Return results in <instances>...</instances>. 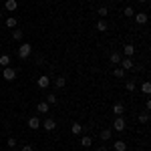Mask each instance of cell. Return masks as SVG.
<instances>
[{
    "mask_svg": "<svg viewBox=\"0 0 151 151\" xmlns=\"http://www.w3.org/2000/svg\"><path fill=\"white\" fill-rule=\"evenodd\" d=\"M22 36H24V32L20 28H14V30H12V38H14V40H22Z\"/></svg>",
    "mask_w": 151,
    "mask_h": 151,
    "instance_id": "cell-21",
    "label": "cell"
},
{
    "mask_svg": "<svg viewBox=\"0 0 151 151\" xmlns=\"http://www.w3.org/2000/svg\"><path fill=\"white\" fill-rule=\"evenodd\" d=\"M36 85H38L42 91H45V89H48V85H50V79L42 75V77H38V79H36Z\"/></svg>",
    "mask_w": 151,
    "mask_h": 151,
    "instance_id": "cell-7",
    "label": "cell"
},
{
    "mask_svg": "<svg viewBox=\"0 0 151 151\" xmlns=\"http://www.w3.org/2000/svg\"><path fill=\"white\" fill-rule=\"evenodd\" d=\"M97 151H107V147H105V145H101V147H99Z\"/></svg>",
    "mask_w": 151,
    "mask_h": 151,
    "instance_id": "cell-33",
    "label": "cell"
},
{
    "mask_svg": "<svg viewBox=\"0 0 151 151\" xmlns=\"http://www.w3.org/2000/svg\"><path fill=\"white\" fill-rule=\"evenodd\" d=\"M125 89H127L129 93H133V91L137 89V83H135V81H127V83H125Z\"/></svg>",
    "mask_w": 151,
    "mask_h": 151,
    "instance_id": "cell-24",
    "label": "cell"
},
{
    "mask_svg": "<svg viewBox=\"0 0 151 151\" xmlns=\"http://www.w3.org/2000/svg\"><path fill=\"white\" fill-rule=\"evenodd\" d=\"M141 91H143L145 95H149V93H151V83H149V81H145L143 85H141Z\"/></svg>",
    "mask_w": 151,
    "mask_h": 151,
    "instance_id": "cell-25",
    "label": "cell"
},
{
    "mask_svg": "<svg viewBox=\"0 0 151 151\" xmlns=\"http://www.w3.org/2000/svg\"><path fill=\"white\" fill-rule=\"evenodd\" d=\"M111 135H113V129H109V127L101 131V139H103V141H109V139H111Z\"/></svg>",
    "mask_w": 151,
    "mask_h": 151,
    "instance_id": "cell-16",
    "label": "cell"
},
{
    "mask_svg": "<svg viewBox=\"0 0 151 151\" xmlns=\"http://www.w3.org/2000/svg\"><path fill=\"white\" fill-rule=\"evenodd\" d=\"M47 103H48V105H57V103H58V97H57L55 93H48V95H47Z\"/></svg>",
    "mask_w": 151,
    "mask_h": 151,
    "instance_id": "cell-20",
    "label": "cell"
},
{
    "mask_svg": "<svg viewBox=\"0 0 151 151\" xmlns=\"http://www.w3.org/2000/svg\"><path fill=\"white\" fill-rule=\"evenodd\" d=\"M32 55V45H28V42H24V45H20L18 47V58H28Z\"/></svg>",
    "mask_w": 151,
    "mask_h": 151,
    "instance_id": "cell-1",
    "label": "cell"
},
{
    "mask_svg": "<svg viewBox=\"0 0 151 151\" xmlns=\"http://www.w3.org/2000/svg\"><path fill=\"white\" fill-rule=\"evenodd\" d=\"M70 133H73V135H81L83 133V125L81 123H73V125H70Z\"/></svg>",
    "mask_w": 151,
    "mask_h": 151,
    "instance_id": "cell-14",
    "label": "cell"
},
{
    "mask_svg": "<svg viewBox=\"0 0 151 151\" xmlns=\"http://www.w3.org/2000/svg\"><path fill=\"white\" fill-rule=\"evenodd\" d=\"M139 2H149V0H139Z\"/></svg>",
    "mask_w": 151,
    "mask_h": 151,
    "instance_id": "cell-34",
    "label": "cell"
},
{
    "mask_svg": "<svg viewBox=\"0 0 151 151\" xmlns=\"http://www.w3.org/2000/svg\"><path fill=\"white\" fill-rule=\"evenodd\" d=\"M20 151H35V147H32V145H28V143H26V145H22V149Z\"/></svg>",
    "mask_w": 151,
    "mask_h": 151,
    "instance_id": "cell-31",
    "label": "cell"
},
{
    "mask_svg": "<svg viewBox=\"0 0 151 151\" xmlns=\"http://www.w3.org/2000/svg\"><path fill=\"white\" fill-rule=\"evenodd\" d=\"M91 2H95V0H91Z\"/></svg>",
    "mask_w": 151,
    "mask_h": 151,
    "instance_id": "cell-37",
    "label": "cell"
},
{
    "mask_svg": "<svg viewBox=\"0 0 151 151\" xmlns=\"http://www.w3.org/2000/svg\"><path fill=\"white\" fill-rule=\"evenodd\" d=\"M91 143H93L91 135H83V137H81V145H83V147H91Z\"/></svg>",
    "mask_w": 151,
    "mask_h": 151,
    "instance_id": "cell-18",
    "label": "cell"
},
{
    "mask_svg": "<svg viewBox=\"0 0 151 151\" xmlns=\"http://www.w3.org/2000/svg\"><path fill=\"white\" fill-rule=\"evenodd\" d=\"M26 125H28V129H32V131H36V129L40 127V119H38V117H30Z\"/></svg>",
    "mask_w": 151,
    "mask_h": 151,
    "instance_id": "cell-8",
    "label": "cell"
},
{
    "mask_svg": "<svg viewBox=\"0 0 151 151\" xmlns=\"http://www.w3.org/2000/svg\"><path fill=\"white\" fill-rule=\"evenodd\" d=\"M109 63H111V65H119V63H121V52H111V55H109Z\"/></svg>",
    "mask_w": 151,
    "mask_h": 151,
    "instance_id": "cell-12",
    "label": "cell"
},
{
    "mask_svg": "<svg viewBox=\"0 0 151 151\" xmlns=\"http://www.w3.org/2000/svg\"><path fill=\"white\" fill-rule=\"evenodd\" d=\"M123 55H125L127 58H131L133 55H135V47H133V45H125V47H123Z\"/></svg>",
    "mask_w": 151,
    "mask_h": 151,
    "instance_id": "cell-13",
    "label": "cell"
},
{
    "mask_svg": "<svg viewBox=\"0 0 151 151\" xmlns=\"http://www.w3.org/2000/svg\"><path fill=\"white\" fill-rule=\"evenodd\" d=\"M4 8L8 12H14L18 8V2H16V0H6V2H4Z\"/></svg>",
    "mask_w": 151,
    "mask_h": 151,
    "instance_id": "cell-10",
    "label": "cell"
},
{
    "mask_svg": "<svg viewBox=\"0 0 151 151\" xmlns=\"http://www.w3.org/2000/svg\"><path fill=\"white\" fill-rule=\"evenodd\" d=\"M113 75H115L117 79H123V77H125V70H123V69H115V70H113Z\"/></svg>",
    "mask_w": 151,
    "mask_h": 151,
    "instance_id": "cell-28",
    "label": "cell"
},
{
    "mask_svg": "<svg viewBox=\"0 0 151 151\" xmlns=\"http://www.w3.org/2000/svg\"><path fill=\"white\" fill-rule=\"evenodd\" d=\"M147 121H149V113L145 111V113H141V115H139V123H143V125H145Z\"/></svg>",
    "mask_w": 151,
    "mask_h": 151,
    "instance_id": "cell-26",
    "label": "cell"
},
{
    "mask_svg": "<svg viewBox=\"0 0 151 151\" xmlns=\"http://www.w3.org/2000/svg\"><path fill=\"white\" fill-rule=\"evenodd\" d=\"M2 77L6 79V81L10 83L16 79V69H12V67H4V73H2Z\"/></svg>",
    "mask_w": 151,
    "mask_h": 151,
    "instance_id": "cell-3",
    "label": "cell"
},
{
    "mask_svg": "<svg viewBox=\"0 0 151 151\" xmlns=\"http://www.w3.org/2000/svg\"><path fill=\"white\" fill-rule=\"evenodd\" d=\"M0 20H2V12H0Z\"/></svg>",
    "mask_w": 151,
    "mask_h": 151,
    "instance_id": "cell-35",
    "label": "cell"
},
{
    "mask_svg": "<svg viewBox=\"0 0 151 151\" xmlns=\"http://www.w3.org/2000/svg\"><path fill=\"white\" fill-rule=\"evenodd\" d=\"M115 151H127V143L125 141H115Z\"/></svg>",
    "mask_w": 151,
    "mask_h": 151,
    "instance_id": "cell-22",
    "label": "cell"
},
{
    "mask_svg": "<svg viewBox=\"0 0 151 151\" xmlns=\"http://www.w3.org/2000/svg\"><path fill=\"white\" fill-rule=\"evenodd\" d=\"M121 65H123V67H121L123 70H131L133 67H135V63H133L131 58H121Z\"/></svg>",
    "mask_w": 151,
    "mask_h": 151,
    "instance_id": "cell-11",
    "label": "cell"
},
{
    "mask_svg": "<svg viewBox=\"0 0 151 151\" xmlns=\"http://www.w3.org/2000/svg\"><path fill=\"white\" fill-rule=\"evenodd\" d=\"M65 85H67V79H65V77H57V79H55V87H57V89H63Z\"/></svg>",
    "mask_w": 151,
    "mask_h": 151,
    "instance_id": "cell-19",
    "label": "cell"
},
{
    "mask_svg": "<svg viewBox=\"0 0 151 151\" xmlns=\"http://www.w3.org/2000/svg\"><path fill=\"white\" fill-rule=\"evenodd\" d=\"M6 145H8L10 149H14V147H16V139H14V137H10V139L6 141Z\"/></svg>",
    "mask_w": 151,
    "mask_h": 151,
    "instance_id": "cell-30",
    "label": "cell"
},
{
    "mask_svg": "<svg viewBox=\"0 0 151 151\" xmlns=\"http://www.w3.org/2000/svg\"><path fill=\"white\" fill-rule=\"evenodd\" d=\"M12 151H14V149H12Z\"/></svg>",
    "mask_w": 151,
    "mask_h": 151,
    "instance_id": "cell-38",
    "label": "cell"
},
{
    "mask_svg": "<svg viewBox=\"0 0 151 151\" xmlns=\"http://www.w3.org/2000/svg\"><path fill=\"white\" fill-rule=\"evenodd\" d=\"M125 119L123 117H117L115 121H113V131H125Z\"/></svg>",
    "mask_w": 151,
    "mask_h": 151,
    "instance_id": "cell-5",
    "label": "cell"
},
{
    "mask_svg": "<svg viewBox=\"0 0 151 151\" xmlns=\"http://www.w3.org/2000/svg\"><path fill=\"white\" fill-rule=\"evenodd\" d=\"M40 127L45 129V131H55V129H57V121H55L52 117H47L45 121H40Z\"/></svg>",
    "mask_w": 151,
    "mask_h": 151,
    "instance_id": "cell-2",
    "label": "cell"
},
{
    "mask_svg": "<svg viewBox=\"0 0 151 151\" xmlns=\"http://www.w3.org/2000/svg\"><path fill=\"white\" fill-rule=\"evenodd\" d=\"M97 14H99V16H101V18H105V16H107V14H109V10H107V6H101V8H99V10H97Z\"/></svg>",
    "mask_w": 151,
    "mask_h": 151,
    "instance_id": "cell-27",
    "label": "cell"
},
{
    "mask_svg": "<svg viewBox=\"0 0 151 151\" xmlns=\"http://www.w3.org/2000/svg\"><path fill=\"white\" fill-rule=\"evenodd\" d=\"M133 18H135V22H137V24H147V20H149L147 12H135Z\"/></svg>",
    "mask_w": 151,
    "mask_h": 151,
    "instance_id": "cell-4",
    "label": "cell"
},
{
    "mask_svg": "<svg viewBox=\"0 0 151 151\" xmlns=\"http://www.w3.org/2000/svg\"><path fill=\"white\" fill-rule=\"evenodd\" d=\"M45 2H52V0H45Z\"/></svg>",
    "mask_w": 151,
    "mask_h": 151,
    "instance_id": "cell-36",
    "label": "cell"
},
{
    "mask_svg": "<svg viewBox=\"0 0 151 151\" xmlns=\"http://www.w3.org/2000/svg\"><path fill=\"white\" fill-rule=\"evenodd\" d=\"M0 67H10V57L8 55H2L0 57Z\"/></svg>",
    "mask_w": 151,
    "mask_h": 151,
    "instance_id": "cell-23",
    "label": "cell"
},
{
    "mask_svg": "<svg viewBox=\"0 0 151 151\" xmlns=\"http://www.w3.org/2000/svg\"><path fill=\"white\" fill-rule=\"evenodd\" d=\"M4 24H6V28H16V18H14V16H8V18H6V20H4Z\"/></svg>",
    "mask_w": 151,
    "mask_h": 151,
    "instance_id": "cell-17",
    "label": "cell"
},
{
    "mask_svg": "<svg viewBox=\"0 0 151 151\" xmlns=\"http://www.w3.org/2000/svg\"><path fill=\"white\" fill-rule=\"evenodd\" d=\"M97 30H99V32H107V30H109V26H107V20H105V18H101V20L97 22Z\"/></svg>",
    "mask_w": 151,
    "mask_h": 151,
    "instance_id": "cell-15",
    "label": "cell"
},
{
    "mask_svg": "<svg viewBox=\"0 0 151 151\" xmlns=\"http://www.w3.org/2000/svg\"><path fill=\"white\" fill-rule=\"evenodd\" d=\"M123 14H125V16H129V18H131V16H133V14H135V10H133V8H131V6H125V10H123Z\"/></svg>",
    "mask_w": 151,
    "mask_h": 151,
    "instance_id": "cell-29",
    "label": "cell"
},
{
    "mask_svg": "<svg viewBox=\"0 0 151 151\" xmlns=\"http://www.w3.org/2000/svg\"><path fill=\"white\" fill-rule=\"evenodd\" d=\"M36 65H38V67H40V65H45V58L38 57V58H36Z\"/></svg>",
    "mask_w": 151,
    "mask_h": 151,
    "instance_id": "cell-32",
    "label": "cell"
},
{
    "mask_svg": "<svg viewBox=\"0 0 151 151\" xmlns=\"http://www.w3.org/2000/svg\"><path fill=\"white\" fill-rule=\"evenodd\" d=\"M113 113H115V117H123V113H125L123 103H115V105H113Z\"/></svg>",
    "mask_w": 151,
    "mask_h": 151,
    "instance_id": "cell-9",
    "label": "cell"
},
{
    "mask_svg": "<svg viewBox=\"0 0 151 151\" xmlns=\"http://www.w3.org/2000/svg\"><path fill=\"white\" fill-rule=\"evenodd\" d=\"M36 111H38L40 115H47L48 111H50V105H48L47 101H40V103L36 105Z\"/></svg>",
    "mask_w": 151,
    "mask_h": 151,
    "instance_id": "cell-6",
    "label": "cell"
}]
</instances>
